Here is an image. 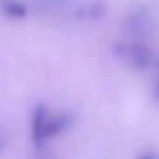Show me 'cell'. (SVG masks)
Segmentation results:
<instances>
[{
    "instance_id": "cell-4",
    "label": "cell",
    "mask_w": 159,
    "mask_h": 159,
    "mask_svg": "<svg viewBox=\"0 0 159 159\" xmlns=\"http://www.w3.org/2000/svg\"><path fill=\"white\" fill-rule=\"evenodd\" d=\"M39 159H47V157H39Z\"/></svg>"
},
{
    "instance_id": "cell-3",
    "label": "cell",
    "mask_w": 159,
    "mask_h": 159,
    "mask_svg": "<svg viewBox=\"0 0 159 159\" xmlns=\"http://www.w3.org/2000/svg\"><path fill=\"white\" fill-rule=\"evenodd\" d=\"M0 147H2V139H0Z\"/></svg>"
},
{
    "instance_id": "cell-1",
    "label": "cell",
    "mask_w": 159,
    "mask_h": 159,
    "mask_svg": "<svg viewBox=\"0 0 159 159\" xmlns=\"http://www.w3.org/2000/svg\"><path fill=\"white\" fill-rule=\"evenodd\" d=\"M49 120V114H47L45 106H39L33 114V126H31V135H33L35 145H43L45 143V126Z\"/></svg>"
},
{
    "instance_id": "cell-2",
    "label": "cell",
    "mask_w": 159,
    "mask_h": 159,
    "mask_svg": "<svg viewBox=\"0 0 159 159\" xmlns=\"http://www.w3.org/2000/svg\"><path fill=\"white\" fill-rule=\"evenodd\" d=\"M67 126V116L63 114H57V116H49L47 120V126H45V141L51 139V137H57L63 129Z\"/></svg>"
}]
</instances>
